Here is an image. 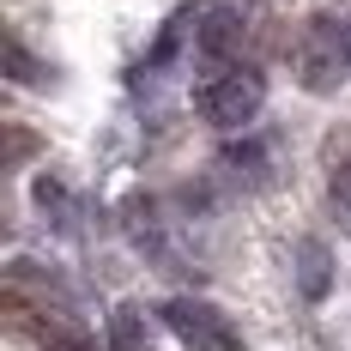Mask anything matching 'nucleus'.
<instances>
[{"instance_id": "f257e3e1", "label": "nucleus", "mask_w": 351, "mask_h": 351, "mask_svg": "<svg viewBox=\"0 0 351 351\" xmlns=\"http://www.w3.org/2000/svg\"><path fill=\"white\" fill-rule=\"evenodd\" d=\"M261 104H267V79L254 67H243V61H218V67H206V79L194 85V109L206 115L212 128H224V134L248 128V121L261 115Z\"/></svg>"}, {"instance_id": "39448f33", "label": "nucleus", "mask_w": 351, "mask_h": 351, "mask_svg": "<svg viewBox=\"0 0 351 351\" xmlns=\"http://www.w3.org/2000/svg\"><path fill=\"white\" fill-rule=\"evenodd\" d=\"M327 194H333L339 224L351 230V152H346V158H333V170H327Z\"/></svg>"}, {"instance_id": "f03ea898", "label": "nucleus", "mask_w": 351, "mask_h": 351, "mask_svg": "<svg viewBox=\"0 0 351 351\" xmlns=\"http://www.w3.org/2000/svg\"><path fill=\"white\" fill-rule=\"evenodd\" d=\"M164 327H170L188 351H243L237 321L224 315L218 303H206V297H170V303H164Z\"/></svg>"}, {"instance_id": "7ed1b4c3", "label": "nucleus", "mask_w": 351, "mask_h": 351, "mask_svg": "<svg viewBox=\"0 0 351 351\" xmlns=\"http://www.w3.org/2000/svg\"><path fill=\"white\" fill-rule=\"evenodd\" d=\"M297 291H303L309 303H321V297L333 291V248L321 243V237H303V243H297Z\"/></svg>"}, {"instance_id": "20e7f679", "label": "nucleus", "mask_w": 351, "mask_h": 351, "mask_svg": "<svg viewBox=\"0 0 351 351\" xmlns=\"http://www.w3.org/2000/svg\"><path fill=\"white\" fill-rule=\"evenodd\" d=\"M194 43H200V55L224 61V55L243 43V12H237V6H212L206 19H200V31H194Z\"/></svg>"}, {"instance_id": "423d86ee", "label": "nucleus", "mask_w": 351, "mask_h": 351, "mask_svg": "<svg viewBox=\"0 0 351 351\" xmlns=\"http://www.w3.org/2000/svg\"><path fill=\"white\" fill-rule=\"evenodd\" d=\"M6 67H12V79H19V85H36V79H43V67L25 55V43H6Z\"/></svg>"}, {"instance_id": "0eeeda50", "label": "nucleus", "mask_w": 351, "mask_h": 351, "mask_svg": "<svg viewBox=\"0 0 351 351\" xmlns=\"http://www.w3.org/2000/svg\"><path fill=\"white\" fill-rule=\"evenodd\" d=\"M346 49H351V43H346Z\"/></svg>"}]
</instances>
